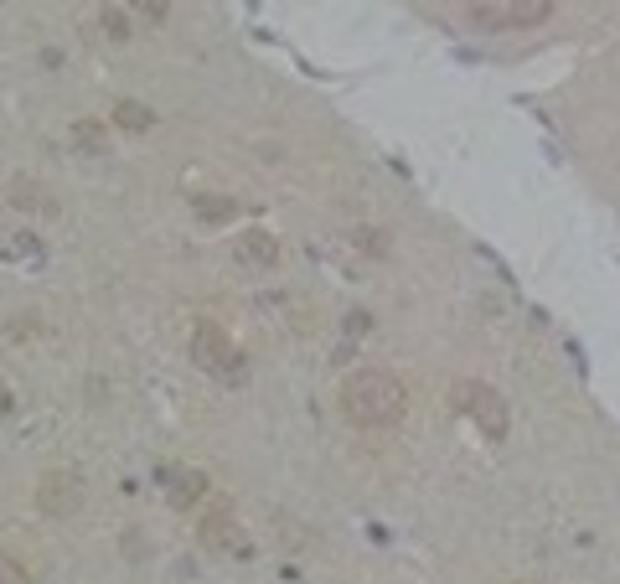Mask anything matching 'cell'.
<instances>
[{
    "mask_svg": "<svg viewBox=\"0 0 620 584\" xmlns=\"http://www.w3.org/2000/svg\"><path fill=\"white\" fill-rule=\"evenodd\" d=\"M11 202H16V207H37L42 218H57V202H52L42 187H31V181H16V187H11Z\"/></svg>",
    "mask_w": 620,
    "mask_h": 584,
    "instance_id": "cell-11",
    "label": "cell"
},
{
    "mask_svg": "<svg viewBox=\"0 0 620 584\" xmlns=\"http://www.w3.org/2000/svg\"><path fill=\"white\" fill-rule=\"evenodd\" d=\"M11 409H16V398H11V388H6V383H0V419H6Z\"/></svg>",
    "mask_w": 620,
    "mask_h": 584,
    "instance_id": "cell-18",
    "label": "cell"
},
{
    "mask_svg": "<svg viewBox=\"0 0 620 584\" xmlns=\"http://www.w3.org/2000/svg\"><path fill=\"white\" fill-rule=\"evenodd\" d=\"M202 491H207V476L202 471H166V502L171 507H197L202 502Z\"/></svg>",
    "mask_w": 620,
    "mask_h": 584,
    "instance_id": "cell-8",
    "label": "cell"
},
{
    "mask_svg": "<svg viewBox=\"0 0 620 584\" xmlns=\"http://www.w3.org/2000/svg\"><path fill=\"white\" fill-rule=\"evenodd\" d=\"M192 207H197V218H202V223H228L233 212H238V202H233V197H212V192H207V197H197Z\"/></svg>",
    "mask_w": 620,
    "mask_h": 584,
    "instance_id": "cell-12",
    "label": "cell"
},
{
    "mask_svg": "<svg viewBox=\"0 0 620 584\" xmlns=\"http://www.w3.org/2000/svg\"><path fill=\"white\" fill-rule=\"evenodd\" d=\"M450 404H455V414H465V419H476L491 440H502L507 435V398L496 393L491 383H476V378H460L455 388H450Z\"/></svg>",
    "mask_w": 620,
    "mask_h": 584,
    "instance_id": "cell-2",
    "label": "cell"
},
{
    "mask_svg": "<svg viewBox=\"0 0 620 584\" xmlns=\"http://www.w3.org/2000/svg\"><path fill=\"white\" fill-rule=\"evenodd\" d=\"M341 414L362 429L398 424L409 414V388H403V378L383 373V367H357V373L341 383Z\"/></svg>",
    "mask_w": 620,
    "mask_h": 584,
    "instance_id": "cell-1",
    "label": "cell"
},
{
    "mask_svg": "<svg viewBox=\"0 0 620 584\" xmlns=\"http://www.w3.org/2000/svg\"><path fill=\"white\" fill-rule=\"evenodd\" d=\"M352 243H357L362 254H372V259L388 254V233H378V228H352Z\"/></svg>",
    "mask_w": 620,
    "mask_h": 584,
    "instance_id": "cell-13",
    "label": "cell"
},
{
    "mask_svg": "<svg viewBox=\"0 0 620 584\" xmlns=\"http://www.w3.org/2000/svg\"><path fill=\"white\" fill-rule=\"evenodd\" d=\"M37 507H42L47 517H78V507H83V481H78L73 471H47L42 486H37Z\"/></svg>",
    "mask_w": 620,
    "mask_h": 584,
    "instance_id": "cell-4",
    "label": "cell"
},
{
    "mask_svg": "<svg viewBox=\"0 0 620 584\" xmlns=\"http://www.w3.org/2000/svg\"><path fill=\"white\" fill-rule=\"evenodd\" d=\"M11 249H16V254H26V259H37V254H42V243H37V233H16Z\"/></svg>",
    "mask_w": 620,
    "mask_h": 584,
    "instance_id": "cell-17",
    "label": "cell"
},
{
    "mask_svg": "<svg viewBox=\"0 0 620 584\" xmlns=\"http://www.w3.org/2000/svg\"><path fill=\"white\" fill-rule=\"evenodd\" d=\"M0 584H31V579H26V569L11 559V553H0Z\"/></svg>",
    "mask_w": 620,
    "mask_h": 584,
    "instance_id": "cell-16",
    "label": "cell"
},
{
    "mask_svg": "<svg viewBox=\"0 0 620 584\" xmlns=\"http://www.w3.org/2000/svg\"><path fill=\"white\" fill-rule=\"evenodd\" d=\"M130 6H135L145 21H166V16H171V0H130Z\"/></svg>",
    "mask_w": 620,
    "mask_h": 584,
    "instance_id": "cell-15",
    "label": "cell"
},
{
    "mask_svg": "<svg viewBox=\"0 0 620 584\" xmlns=\"http://www.w3.org/2000/svg\"><path fill=\"white\" fill-rule=\"evenodd\" d=\"M553 16V0H512L507 11H476V26L502 32V26H543Z\"/></svg>",
    "mask_w": 620,
    "mask_h": 584,
    "instance_id": "cell-5",
    "label": "cell"
},
{
    "mask_svg": "<svg viewBox=\"0 0 620 584\" xmlns=\"http://www.w3.org/2000/svg\"><path fill=\"white\" fill-rule=\"evenodd\" d=\"M233 254H238L243 269H274V264H279V243H274V233L254 228V233H243V238L233 243Z\"/></svg>",
    "mask_w": 620,
    "mask_h": 584,
    "instance_id": "cell-7",
    "label": "cell"
},
{
    "mask_svg": "<svg viewBox=\"0 0 620 584\" xmlns=\"http://www.w3.org/2000/svg\"><path fill=\"white\" fill-rule=\"evenodd\" d=\"M104 32L114 37V42H130V21H124V11H114V6H104Z\"/></svg>",
    "mask_w": 620,
    "mask_h": 584,
    "instance_id": "cell-14",
    "label": "cell"
},
{
    "mask_svg": "<svg viewBox=\"0 0 620 584\" xmlns=\"http://www.w3.org/2000/svg\"><path fill=\"white\" fill-rule=\"evenodd\" d=\"M73 145L83 150V156H104V145H109V130L99 125V119H78V125H73Z\"/></svg>",
    "mask_w": 620,
    "mask_h": 584,
    "instance_id": "cell-10",
    "label": "cell"
},
{
    "mask_svg": "<svg viewBox=\"0 0 620 584\" xmlns=\"http://www.w3.org/2000/svg\"><path fill=\"white\" fill-rule=\"evenodd\" d=\"M212 553H233V559H248L254 553V543H248V533L238 528V522L228 517V512H212L207 522H202V533H197Z\"/></svg>",
    "mask_w": 620,
    "mask_h": 584,
    "instance_id": "cell-6",
    "label": "cell"
},
{
    "mask_svg": "<svg viewBox=\"0 0 620 584\" xmlns=\"http://www.w3.org/2000/svg\"><path fill=\"white\" fill-rule=\"evenodd\" d=\"M155 125V114L140 104V99H119L114 104V130H130V135H145Z\"/></svg>",
    "mask_w": 620,
    "mask_h": 584,
    "instance_id": "cell-9",
    "label": "cell"
},
{
    "mask_svg": "<svg viewBox=\"0 0 620 584\" xmlns=\"http://www.w3.org/2000/svg\"><path fill=\"white\" fill-rule=\"evenodd\" d=\"M192 362L202 367V373H212L217 383H243V378H248L243 352L228 342V331H217V326H197V336H192Z\"/></svg>",
    "mask_w": 620,
    "mask_h": 584,
    "instance_id": "cell-3",
    "label": "cell"
}]
</instances>
